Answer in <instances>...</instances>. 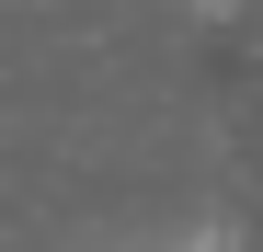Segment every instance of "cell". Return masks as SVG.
<instances>
[{"label": "cell", "instance_id": "1", "mask_svg": "<svg viewBox=\"0 0 263 252\" xmlns=\"http://www.w3.org/2000/svg\"><path fill=\"white\" fill-rule=\"evenodd\" d=\"M160 252H229V241H217V229H183V241H160Z\"/></svg>", "mask_w": 263, "mask_h": 252}]
</instances>
